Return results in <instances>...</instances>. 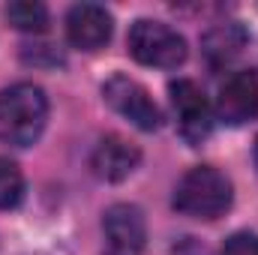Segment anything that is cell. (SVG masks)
Returning <instances> with one entry per match:
<instances>
[{
  "instance_id": "4",
  "label": "cell",
  "mask_w": 258,
  "mask_h": 255,
  "mask_svg": "<svg viewBox=\"0 0 258 255\" xmlns=\"http://www.w3.org/2000/svg\"><path fill=\"white\" fill-rule=\"evenodd\" d=\"M102 96L120 117H126L132 126L144 129V132H153L162 123V111L153 102V96L129 75H111L102 84Z\"/></svg>"
},
{
  "instance_id": "7",
  "label": "cell",
  "mask_w": 258,
  "mask_h": 255,
  "mask_svg": "<svg viewBox=\"0 0 258 255\" xmlns=\"http://www.w3.org/2000/svg\"><path fill=\"white\" fill-rule=\"evenodd\" d=\"M168 93H171V105H174L177 120H180V135L189 144H201L210 135V126H213L204 90L189 78H177V81H171Z\"/></svg>"
},
{
  "instance_id": "8",
  "label": "cell",
  "mask_w": 258,
  "mask_h": 255,
  "mask_svg": "<svg viewBox=\"0 0 258 255\" xmlns=\"http://www.w3.org/2000/svg\"><path fill=\"white\" fill-rule=\"evenodd\" d=\"M111 12L99 3H78L66 15V36L81 51H99L111 39Z\"/></svg>"
},
{
  "instance_id": "9",
  "label": "cell",
  "mask_w": 258,
  "mask_h": 255,
  "mask_svg": "<svg viewBox=\"0 0 258 255\" xmlns=\"http://www.w3.org/2000/svg\"><path fill=\"white\" fill-rule=\"evenodd\" d=\"M138 162H141V150H138L132 141L120 138V135H105V138L93 147V153H90V168H93V174H96L99 180H111V183L129 177V174L138 168Z\"/></svg>"
},
{
  "instance_id": "1",
  "label": "cell",
  "mask_w": 258,
  "mask_h": 255,
  "mask_svg": "<svg viewBox=\"0 0 258 255\" xmlns=\"http://www.w3.org/2000/svg\"><path fill=\"white\" fill-rule=\"evenodd\" d=\"M48 120V99L36 84H12L0 90V144L27 147Z\"/></svg>"
},
{
  "instance_id": "13",
  "label": "cell",
  "mask_w": 258,
  "mask_h": 255,
  "mask_svg": "<svg viewBox=\"0 0 258 255\" xmlns=\"http://www.w3.org/2000/svg\"><path fill=\"white\" fill-rule=\"evenodd\" d=\"M222 255H258V234H249V231L231 234L222 246Z\"/></svg>"
},
{
  "instance_id": "5",
  "label": "cell",
  "mask_w": 258,
  "mask_h": 255,
  "mask_svg": "<svg viewBox=\"0 0 258 255\" xmlns=\"http://www.w3.org/2000/svg\"><path fill=\"white\" fill-rule=\"evenodd\" d=\"M105 255H141L147 246V222L141 207L111 204L102 216Z\"/></svg>"
},
{
  "instance_id": "6",
  "label": "cell",
  "mask_w": 258,
  "mask_h": 255,
  "mask_svg": "<svg viewBox=\"0 0 258 255\" xmlns=\"http://www.w3.org/2000/svg\"><path fill=\"white\" fill-rule=\"evenodd\" d=\"M258 114V75L252 69L231 72L216 96V117L228 126H243Z\"/></svg>"
},
{
  "instance_id": "14",
  "label": "cell",
  "mask_w": 258,
  "mask_h": 255,
  "mask_svg": "<svg viewBox=\"0 0 258 255\" xmlns=\"http://www.w3.org/2000/svg\"><path fill=\"white\" fill-rule=\"evenodd\" d=\"M171 255H207V249L198 243V240H192V237H186L180 246H174V252Z\"/></svg>"
},
{
  "instance_id": "10",
  "label": "cell",
  "mask_w": 258,
  "mask_h": 255,
  "mask_svg": "<svg viewBox=\"0 0 258 255\" xmlns=\"http://www.w3.org/2000/svg\"><path fill=\"white\" fill-rule=\"evenodd\" d=\"M246 39H249V33L237 21L216 24V27H210L201 36V54H204V60L213 66V69H225V66H231L243 54Z\"/></svg>"
},
{
  "instance_id": "12",
  "label": "cell",
  "mask_w": 258,
  "mask_h": 255,
  "mask_svg": "<svg viewBox=\"0 0 258 255\" xmlns=\"http://www.w3.org/2000/svg\"><path fill=\"white\" fill-rule=\"evenodd\" d=\"M24 198V174L12 159L0 156V210L18 207Z\"/></svg>"
},
{
  "instance_id": "11",
  "label": "cell",
  "mask_w": 258,
  "mask_h": 255,
  "mask_svg": "<svg viewBox=\"0 0 258 255\" xmlns=\"http://www.w3.org/2000/svg\"><path fill=\"white\" fill-rule=\"evenodd\" d=\"M6 18L12 27L24 30V33H42L48 27V9L42 3H30V0H18L6 6Z\"/></svg>"
},
{
  "instance_id": "2",
  "label": "cell",
  "mask_w": 258,
  "mask_h": 255,
  "mask_svg": "<svg viewBox=\"0 0 258 255\" xmlns=\"http://www.w3.org/2000/svg\"><path fill=\"white\" fill-rule=\"evenodd\" d=\"M231 180L213 168V165H195L189 168L180 183L174 186V210L183 213V216H192V219H219L228 207H231Z\"/></svg>"
},
{
  "instance_id": "3",
  "label": "cell",
  "mask_w": 258,
  "mask_h": 255,
  "mask_svg": "<svg viewBox=\"0 0 258 255\" xmlns=\"http://www.w3.org/2000/svg\"><path fill=\"white\" fill-rule=\"evenodd\" d=\"M129 54L144 66H156V69H174L186 60V39L162 24V21H150V18H138L129 27Z\"/></svg>"
},
{
  "instance_id": "15",
  "label": "cell",
  "mask_w": 258,
  "mask_h": 255,
  "mask_svg": "<svg viewBox=\"0 0 258 255\" xmlns=\"http://www.w3.org/2000/svg\"><path fill=\"white\" fill-rule=\"evenodd\" d=\"M252 156H255V168H258V138H255V150H252Z\"/></svg>"
}]
</instances>
